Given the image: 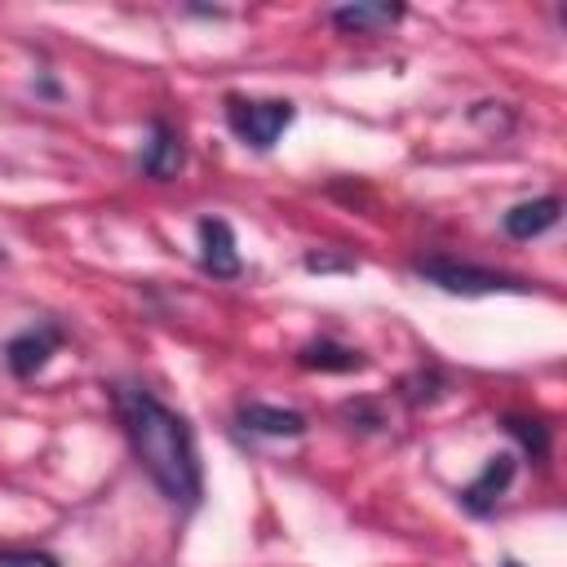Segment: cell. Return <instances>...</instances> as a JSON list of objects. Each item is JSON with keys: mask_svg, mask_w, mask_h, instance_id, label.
Segmentation results:
<instances>
[{"mask_svg": "<svg viewBox=\"0 0 567 567\" xmlns=\"http://www.w3.org/2000/svg\"><path fill=\"white\" fill-rule=\"evenodd\" d=\"M115 412L137 465L164 492V501L195 509L204 496V470H199V452L186 416L159 403L142 385H115Z\"/></svg>", "mask_w": 567, "mask_h": 567, "instance_id": "1", "label": "cell"}, {"mask_svg": "<svg viewBox=\"0 0 567 567\" xmlns=\"http://www.w3.org/2000/svg\"><path fill=\"white\" fill-rule=\"evenodd\" d=\"M412 270L443 288V292H456V297H487V292H527L532 284L518 279V275H505V270H492V266H474V261H456V257H416Z\"/></svg>", "mask_w": 567, "mask_h": 567, "instance_id": "2", "label": "cell"}, {"mask_svg": "<svg viewBox=\"0 0 567 567\" xmlns=\"http://www.w3.org/2000/svg\"><path fill=\"white\" fill-rule=\"evenodd\" d=\"M292 115H297V106L288 97H244V93L226 97V124L252 151H270L284 137V128L292 124Z\"/></svg>", "mask_w": 567, "mask_h": 567, "instance_id": "3", "label": "cell"}, {"mask_svg": "<svg viewBox=\"0 0 567 567\" xmlns=\"http://www.w3.org/2000/svg\"><path fill=\"white\" fill-rule=\"evenodd\" d=\"M514 474H518L514 452H496V456H487V465L478 470V478L461 487V505H465L470 514H478V518H483V514H492V509H496V501L509 492Z\"/></svg>", "mask_w": 567, "mask_h": 567, "instance_id": "4", "label": "cell"}, {"mask_svg": "<svg viewBox=\"0 0 567 567\" xmlns=\"http://www.w3.org/2000/svg\"><path fill=\"white\" fill-rule=\"evenodd\" d=\"M62 346V328H53V323H40V328H27V332H18V337H9V346H4V363H9V372L13 377H35L49 359H53V350Z\"/></svg>", "mask_w": 567, "mask_h": 567, "instance_id": "5", "label": "cell"}, {"mask_svg": "<svg viewBox=\"0 0 567 567\" xmlns=\"http://www.w3.org/2000/svg\"><path fill=\"white\" fill-rule=\"evenodd\" d=\"M186 164V151H182V133L168 124V120H151V137L142 146V173L155 177V182H173Z\"/></svg>", "mask_w": 567, "mask_h": 567, "instance_id": "6", "label": "cell"}, {"mask_svg": "<svg viewBox=\"0 0 567 567\" xmlns=\"http://www.w3.org/2000/svg\"><path fill=\"white\" fill-rule=\"evenodd\" d=\"M199 266L213 279H235L239 275V252H235V230L221 217L199 221Z\"/></svg>", "mask_w": 567, "mask_h": 567, "instance_id": "7", "label": "cell"}, {"mask_svg": "<svg viewBox=\"0 0 567 567\" xmlns=\"http://www.w3.org/2000/svg\"><path fill=\"white\" fill-rule=\"evenodd\" d=\"M563 217V199L558 195H540V199H523L505 213V235L509 239H536L545 230H554Z\"/></svg>", "mask_w": 567, "mask_h": 567, "instance_id": "8", "label": "cell"}, {"mask_svg": "<svg viewBox=\"0 0 567 567\" xmlns=\"http://www.w3.org/2000/svg\"><path fill=\"white\" fill-rule=\"evenodd\" d=\"M239 425L266 439H301L306 434V416L279 403H239Z\"/></svg>", "mask_w": 567, "mask_h": 567, "instance_id": "9", "label": "cell"}, {"mask_svg": "<svg viewBox=\"0 0 567 567\" xmlns=\"http://www.w3.org/2000/svg\"><path fill=\"white\" fill-rule=\"evenodd\" d=\"M297 363L306 372H363L368 368V354L354 350V346H341L332 337H319V341H306L297 350Z\"/></svg>", "mask_w": 567, "mask_h": 567, "instance_id": "10", "label": "cell"}, {"mask_svg": "<svg viewBox=\"0 0 567 567\" xmlns=\"http://www.w3.org/2000/svg\"><path fill=\"white\" fill-rule=\"evenodd\" d=\"M399 18H403V4H368V0H359V4H337V9L328 13V22H332L337 31H346V35H372V31L394 27Z\"/></svg>", "mask_w": 567, "mask_h": 567, "instance_id": "11", "label": "cell"}, {"mask_svg": "<svg viewBox=\"0 0 567 567\" xmlns=\"http://www.w3.org/2000/svg\"><path fill=\"white\" fill-rule=\"evenodd\" d=\"M399 390H403V399H408L412 408H421V403H434V399L447 390V381H443L439 368H416V372H408V377L399 381Z\"/></svg>", "mask_w": 567, "mask_h": 567, "instance_id": "12", "label": "cell"}, {"mask_svg": "<svg viewBox=\"0 0 567 567\" xmlns=\"http://www.w3.org/2000/svg\"><path fill=\"white\" fill-rule=\"evenodd\" d=\"M505 430L523 443V452H532L536 461L549 452V425L540 416H505Z\"/></svg>", "mask_w": 567, "mask_h": 567, "instance_id": "13", "label": "cell"}, {"mask_svg": "<svg viewBox=\"0 0 567 567\" xmlns=\"http://www.w3.org/2000/svg\"><path fill=\"white\" fill-rule=\"evenodd\" d=\"M0 567H58V558L40 549H0Z\"/></svg>", "mask_w": 567, "mask_h": 567, "instance_id": "14", "label": "cell"}, {"mask_svg": "<svg viewBox=\"0 0 567 567\" xmlns=\"http://www.w3.org/2000/svg\"><path fill=\"white\" fill-rule=\"evenodd\" d=\"M341 416L363 421L359 430H377V425H385V421H381V408H377V403H363V399H359V403H346V408H341Z\"/></svg>", "mask_w": 567, "mask_h": 567, "instance_id": "15", "label": "cell"}, {"mask_svg": "<svg viewBox=\"0 0 567 567\" xmlns=\"http://www.w3.org/2000/svg\"><path fill=\"white\" fill-rule=\"evenodd\" d=\"M306 270H354L350 257H328V252H306Z\"/></svg>", "mask_w": 567, "mask_h": 567, "instance_id": "16", "label": "cell"}, {"mask_svg": "<svg viewBox=\"0 0 567 567\" xmlns=\"http://www.w3.org/2000/svg\"><path fill=\"white\" fill-rule=\"evenodd\" d=\"M501 567H523V563H514V558H505V563H501Z\"/></svg>", "mask_w": 567, "mask_h": 567, "instance_id": "17", "label": "cell"}]
</instances>
